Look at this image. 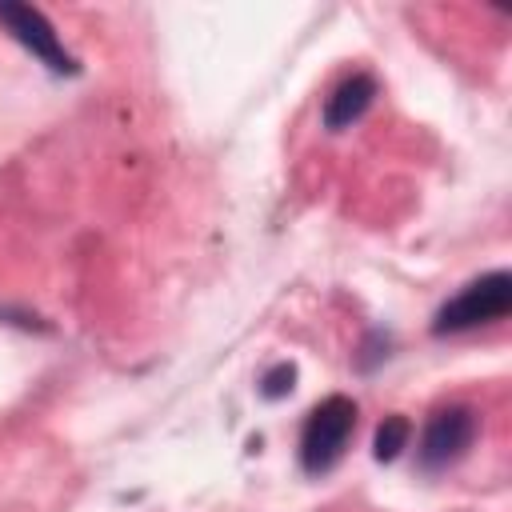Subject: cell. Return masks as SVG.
I'll list each match as a JSON object with an SVG mask.
<instances>
[{"label":"cell","mask_w":512,"mask_h":512,"mask_svg":"<svg viewBox=\"0 0 512 512\" xmlns=\"http://www.w3.org/2000/svg\"><path fill=\"white\" fill-rule=\"evenodd\" d=\"M508 312H512V272L496 268V272H484L472 284H464L448 304H440L432 316V332L436 336L468 332V328L504 320Z\"/></svg>","instance_id":"6da1fadb"},{"label":"cell","mask_w":512,"mask_h":512,"mask_svg":"<svg viewBox=\"0 0 512 512\" xmlns=\"http://www.w3.org/2000/svg\"><path fill=\"white\" fill-rule=\"evenodd\" d=\"M352 432H356V404L348 396H324L308 412L304 432H300V464H304V472L308 476L332 472L344 460Z\"/></svg>","instance_id":"7a4b0ae2"},{"label":"cell","mask_w":512,"mask_h":512,"mask_svg":"<svg viewBox=\"0 0 512 512\" xmlns=\"http://www.w3.org/2000/svg\"><path fill=\"white\" fill-rule=\"evenodd\" d=\"M480 432V416L476 408L468 404H448V408H436L424 424V436H420V448H416V464L424 472H440L448 464H456L472 440Z\"/></svg>","instance_id":"3957f363"},{"label":"cell","mask_w":512,"mask_h":512,"mask_svg":"<svg viewBox=\"0 0 512 512\" xmlns=\"http://www.w3.org/2000/svg\"><path fill=\"white\" fill-rule=\"evenodd\" d=\"M0 28H4L16 44H24L48 72H56V76H76V72H80L76 56L60 44L52 20H48L40 8H32V4H0Z\"/></svg>","instance_id":"277c9868"},{"label":"cell","mask_w":512,"mask_h":512,"mask_svg":"<svg viewBox=\"0 0 512 512\" xmlns=\"http://www.w3.org/2000/svg\"><path fill=\"white\" fill-rule=\"evenodd\" d=\"M376 92H380V84H376L372 72H352V76H344V80L328 92V100H324V128H328V132L352 128V124L372 108Z\"/></svg>","instance_id":"5b68a950"},{"label":"cell","mask_w":512,"mask_h":512,"mask_svg":"<svg viewBox=\"0 0 512 512\" xmlns=\"http://www.w3.org/2000/svg\"><path fill=\"white\" fill-rule=\"evenodd\" d=\"M408 440H412L408 416H384V420L376 424V436H372V456H376L380 464H392V460L408 448Z\"/></svg>","instance_id":"8992f818"},{"label":"cell","mask_w":512,"mask_h":512,"mask_svg":"<svg viewBox=\"0 0 512 512\" xmlns=\"http://www.w3.org/2000/svg\"><path fill=\"white\" fill-rule=\"evenodd\" d=\"M260 396L264 400H284L292 388H296V364H288V360H280V364H272L264 376H260Z\"/></svg>","instance_id":"52a82bcc"}]
</instances>
